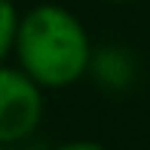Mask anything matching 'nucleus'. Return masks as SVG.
Wrapping results in <instances>:
<instances>
[{"instance_id":"1","label":"nucleus","mask_w":150,"mask_h":150,"mask_svg":"<svg viewBox=\"0 0 150 150\" xmlns=\"http://www.w3.org/2000/svg\"><path fill=\"white\" fill-rule=\"evenodd\" d=\"M12 55L43 89H67L89 74L92 40L71 9L40 3L18 18Z\"/></svg>"},{"instance_id":"4","label":"nucleus","mask_w":150,"mask_h":150,"mask_svg":"<svg viewBox=\"0 0 150 150\" xmlns=\"http://www.w3.org/2000/svg\"><path fill=\"white\" fill-rule=\"evenodd\" d=\"M18 9L12 0H0V64L12 55L16 46V31H18Z\"/></svg>"},{"instance_id":"5","label":"nucleus","mask_w":150,"mask_h":150,"mask_svg":"<svg viewBox=\"0 0 150 150\" xmlns=\"http://www.w3.org/2000/svg\"><path fill=\"white\" fill-rule=\"evenodd\" d=\"M107 3H135V0H107Z\"/></svg>"},{"instance_id":"3","label":"nucleus","mask_w":150,"mask_h":150,"mask_svg":"<svg viewBox=\"0 0 150 150\" xmlns=\"http://www.w3.org/2000/svg\"><path fill=\"white\" fill-rule=\"evenodd\" d=\"M89 74L98 80L104 89H126L135 80V58L122 46H104V49H92Z\"/></svg>"},{"instance_id":"2","label":"nucleus","mask_w":150,"mask_h":150,"mask_svg":"<svg viewBox=\"0 0 150 150\" xmlns=\"http://www.w3.org/2000/svg\"><path fill=\"white\" fill-rule=\"evenodd\" d=\"M43 86L22 67L0 64V144H22L43 122Z\"/></svg>"}]
</instances>
